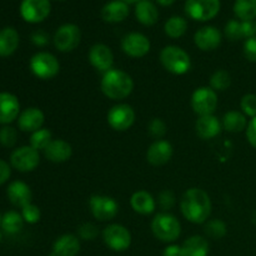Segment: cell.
I'll return each mask as SVG.
<instances>
[{
  "label": "cell",
  "instance_id": "38",
  "mask_svg": "<svg viewBox=\"0 0 256 256\" xmlns=\"http://www.w3.org/2000/svg\"><path fill=\"white\" fill-rule=\"evenodd\" d=\"M18 132L12 126H2L0 129V144L5 148H12L16 142Z\"/></svg>",
  "mask_w": 256,
  "mask_h": 256
},
{
  "label": "cell",
  "instance_id": "22",
  "mask_svg": "<svg viewBox=\"0 0 256 256\" xmlns=\"http://www.w3.org/2000/svg\"><path fill=\"white\" fill-rule=\"evenodd\" d=\"M256 28L252 22H240V20H230L225 25V35L228 39L236 42L240 39H249L255 36Z\"/></svg>",
  "mask_w": 256,
  "mask_h": 256
},
{
  "label": "cell",
  "instance_id": "35",
  "mask_svg": "<svg viewBox=\"0 0 256 256\" xmlns=\"http://www.w3.org/2000/svg\"><path fill=\"white\" fill-rule=\"evenodd\" d=\"M232 85V76L226 70H216L210 78V88L215 92H225Z\"/></svg>",
  "mask_w": 256,
  "mask_h": 256
},
{
  "label": "cell",
  "instance_id": "19",
  "mask_svg": "<svg viewBox=\"0 0 256 256\" xmlns=\"http://www.w3.org/2000/svg\"><path fill=\"white\" fill-rule=\"evenodd\" d=\"M45 122V115L39 108H28L20 112L18 118L19 129L25 132H34L42 129Z\"/></svg>",
  "mask_w": 256,
  "mask_h": 256
},
{
  "label": "cell",
  "instance_id": "47",
  "mask_svg": "<svg viewBox=\"0 0 256 256\" xmlns=\"http://www.w3.org/2000/svg\"><path fill=\"white\" fill-rule=\"evenodd\" d=\"M162 256H184V254H182V246L172 244V245H168V246L165 248L164 252H162Z\"/></svg>",
  "mask_w": 256,
  "mask_h": 256
},
{
  "label": "cell",
  "instance_id": "40",
  "mask_svg": "<svg viewBox=\"0 0 256 256\" xmlns=\"http://www.w3.org/2000/svg\"><path fill=\"white\" fill-rule=\"evenodd\" d=\"M148 130H149V134L152 135L155 139L160 140L165 134H166V124L162 122L159 118H155L148 125Z\"/></svg>",
  "mask_w": 256,
  "mask_h": 256
},
{
  "label": "cell",
  "instance_id": "48",
  "mask_svg": "<svg viewBox=\"0 0 256 256\" xmlns=\"http://www.w3.org/2000/svg\"><path fill=\"white\" fill-rule=\"evenodd\" d=\"M158 4H160L162 6H170V5L174 4L176 0H156Z\"/></svg>",
  "mask_w": 256,
  "mask_h": 256
},
{
  "label": "cell",
  "instance_id": "9",
  "mask_svg": "<svg viewBox=\"0 0 256 256\" xmlns=\"http://www.w3.org/2000/svg\"><path fill=\"white\" fill-rule=\"evenodd\" d=\"M89 208L92 216L99 222H109L114 219L119 212L116 200L106 195H92L89 199Z\"/></svg>",
  "mask_w": 256,
  "mask_h": 256
},
{
  "label": "cell",
  "instance_id": "30",
  "mask_svg": "<svg viewBox=\"0 0 256 256\" xmlns=\"http://www.w3.org/2000/svg\"><path fill=\"white\" fill-rule=\"evenodd\" d=\"M222 128L229 132H242L246 130L248 120L246 115L238 110H230L222 118Z\"/></svg>",
  "mask_w": 256,
  "mask_h": 256
},
{
  "label": "cell",
  "instance_id": "20",
  "mask_svg": "<svg viewBox=\"0 0 256 256\" xmlns=\"http://www.w3.org/2000/svg\"><path fill=\"white\" fill-rule=\"evenodd\" d=\"M8 199L12 202L14 206L16 208H24L26 205L32 204V189L28 184H25L24 182H20V180H16V182H10V185L8 186L6 190Z\"/></svg>",
  "mask_w": 256,
  "mask_h": 256
},
{
  "label": "cell",
  "instance_id": "6",
  "mask_svg": "<svg viewBox=\"0 0 256 256\" xmlns=\"http://www.w3.org/2000/svg\"><path fill=\"white\" fill-rule=\"evenodd\" d=\"M222 2L220 0H186L185 12L196 22H208L219 14Z\"/></svg>",
  "mask_w": 256,
  "mask_h": 256
},
{
  "label": "cell",
  "instance_id": "18",
  "mask_svg": "<svg viewBox=\"0 0 256 256\" xmlns=\"http://www.w3.org/2000/svg\"><path fill=\"white\" fill-rule=\"evenodd\" d=\"M20 115V102L14 94L0 92V124L8 125Z\"/></svg>",
  "mask_w": 256,
  "mask_h": 256
},
{
  "label": "cell",
  "instance_id": "27",
  "mask_svg": "<svg viewBox=\"0 0 256 256\" xmlns=\"http://www.w3.org/2000/svg\"><path fill=\"white\" fill-rule=\"evenodd\" d=\"M130 205H132V210L138 214L149 215L154 212L155 208H156V202L150 192H145V190H139L132 195Z\"/></svg>",
  "mask_w": 256,
  "mask_h": 256
},
{
  "label": "cell",
  "instance_id": "8",
  "mask_svg": "<svg viewBox=\"0 0 256 256\" xmlns=\"http://www.w3.org/2000/svg\"><path fill=\"white\" fill-rule=\"evenodd\" d=\"M192 110L199 116L212 115L218 108V94L212 88H198L192 95L190 100Z\"/></svg>",
  "mask_w": 256,
  "mask_h": 256
},
{
  "label": "cell",
  "instance_id": "33",
  "mask_svg": "<svg viewBox=\"0 0 256 256\" xmlns=\"http://www.w3.org/2000/svg\"><path fill=\"white\" fill-rule=\"evenodd\" d=\"M188 22L182 16H172L164 25V32L172 39H179L186 32Z\"/></svg>",
  "mask_w": 256,
  "mask_h": 256
},
{
  "label": "cell",
  "instance_id": "31",
  "mask_svg": "<svg viewBox=\"0 0 256 256\" xmlns=\"http://www.w3.org/2000/svg\"><path fill=\"white\" fill-rule=\"evenodd\" d=\"M234 14L240 22H252L256 18V0H235Z\"/></svg>",
  "mask_w": 256,
  "mask_h": 256
},
{
  "label": "cell",
  "instance_id": "45",
  "mask_svg": "<svg viewBox=\"0 0 256 256\" xmlns=\"http://www.w3.org/2000/svg\"><path fill=\"white\" fill-rule=\"evenodd\" d=\"M246 138L248 142H250V145L256 149V116L252 118V119L248 122Z\"/></svg>",
  "mask_w": 256,
  "mask_h": 256
},
{
  "label": "cell",
  "instance_id": "24",
  "mask_svg": "<svg viewBox=\"0 0 256 256\" xmlns=\"http://www.w3.org/2000/svg\"><path fill=\"white\" fill-rule=\"evenodd\" d=\"M129 4H126L122 0H112L106 2L102 9V18L104 22H122L129 16Z\"/></svg>",
  "mask_w": 256,
  "mask_h": 256
},
{
  "label": "cell",
  "instance_id": "14",
  "mask_svg": "<svg viewBox=\"0 0 256 256\" xmlns=\"http://www.w3.org/2000/svg\"><path fill=\"white\" fill-rule=\"evenodd\" d=\"M150 40L142 32H129L122 39V49L128 56L142 58L150 52Z\"/></svg>",
  "mask_w": 256,
  "mask_h": 256
},
{
  "label": "cell",
  "instance_id": "25",
  "mask_svg": "<svg viewBox=\"0 0 256 256\" xmlns=\"http://www.w3.org/2000/svg\"><path fill=\"white\" fill-rule=\"evenodd\" d=\"M80 252L79 238L72 234H64L55 240L52 256H76Z\"/></svg>",
  "mask_w": 256,
  "mask_h": 256
},
{
  "label": "cell",
  "instance_id": "15",
  "mask_svg": "<svg viewBox=\"0 0 256 256\" xmlns=\"http://www.w3.org/2000/svg\"><path fill=\"white\" fill-rule=\"evenodd\" d=\"M88 59L92 68L102 72H109L114 65V54L112 49L105 44L92 45L88 54Z\"/></svg>",
  "mask_w": 256,
  "mask_h": 256
},
{
  "label": "cell",
  "instance_id": "36",
  "mask_svg": "<svg viewBox=\"0 0 256 256\" xmlns=\"http://www.w3.org/2000/svg\"><path fill=\"white\" fill-rule=\"evenodd\" d=\"M226 224L222 220L214 219L210 220L206 225H205V234L212 239H222L226 235Z\"/></svg>",
  "mask_w": 256,
  "mask_h": 256
},
{
  "label": "cell",
  "instance_id": "17",
  "mask_svg": "<svg viewBox=\"0 0 256 256\" xmlns=\"http://www.w3.org/2000/svg\"><path fill=\"white\" fill-rule=\"evenodd\" d=\"M172 154H174L172 145L166 140L160 139L152 142L148 148L146 159L149 164L154 165V166H162V165H165L170 162Z\"/></svg>",
  "mask_w": 256,
  "mask_h": 256
},
{
  "label": "cell",
  "instance_id": "2",
  "mask_svg": "<svg viewBox=\"0 0 256 256\" xmlns=\"http://www.w3.org/2000/svg\"><path fill=\"white\" fill-rule=\"evenodd\" d=\"M102 94L112 100H124L134 90V82L128 72L120 69H112L104 72L100 82Z\"/></svg>",
  "mask_w": 256,
  "mask_h": 256
},
{
  "label": "cell",
  "instance_id": "46",
  "mask_svg": "<svg viewBox=\"0 0 256 256\" xmlns=\"http://www.w3.org/2000/svg\"><path fill=\"white\" fill-rule=\"evenodd\" d=\"M10 174H12L10 165L6 162L0 159V185H2L4 182H6L9 180Z\"/></svg>",
  "mask_w": 256,
  "mask_h": 256
},
{
  "label": "cell",
  "instance_id": "16",
  "mask_svg": "<svg viewBox=\"0 0 256 256\" xmlns=\"http://www.w3.org/2000/svg\"><path fill=\"white\" fill-rule=\"evenodd\" d=\"M222 34L215 26H202L195 32L194 42L202 52H212L218 49L222 44Z\"/></svg>",
  "mask_w": 256,
  "mask_h": 256
},
{
  "label": "cell",
  "instance_id": "4",
  "mask_svg": "<svg viewBox=\"0 0 256 256\" xmlns=\"http://www.w3.org/2000/svg\"><path fill=\"white\" fill-rule=\"evenodd\" d=\"M152 232L156 239L164 242H174L182 234L180 222L170 212H160L152 222Z\"/></svg>",
  "mask_w": 256,
  "mask_h": 256
},
{
  "label": "cell",
  "instance_id": "37",
  "mask_svg": "<svg viewBox=\"0 0 256 256\" xmlns=\"http://www.w3.org/2000/svg\"><path fill=\"white\" fill-rule=\"evenodd\" d=\"M240 109L246 116L252 118L256 116V95L246 94L240 100Z\"/></svg>",
  "mask_w": 256,
  "mask_h": 256
},
{
  "label": "cell",
  "instance_id": "7",
  "mask_svg": "<svg viewBox=\"0 0 256 256\" xmlns=\"http://www.w3.org/2000/svg\"><path fill=\"white\" fill-rule=\"evenodd\" d=\"M82 42V30L78 25L68 22L58 28L54 34V45L59 52H70Z\"/></svg>",
  "mask_w": 256,
  "mask_h": 256
},
{
  "label": "cell",
  "instance_id": "26",
  "mask_svg": "<svg viewBox=\"0 0 256 256\" xmlns=\"http://www.w3.org/2000/svg\"><path fill=\"white\" fill-rule=\"evenodd\" d=\"M135 16L140 24L152 26L159 20V12L152 0H140L135 5Z\"/></svg>",
  "mask_w": 256,
  "mask_h": 256
},
{
  "label": "cell",
  "instance_id": "5",
  "mask_svg": "<svg viewBox=\"0 0 256 256\" xmlns=\"http://www.w3.org/2000/svg\"><path fill=\"white\" fill-rule=\"evenodd\" d=\"M30 70L36 78L49 80L56 76L60 72V62L55 55L48 52H39L30 59Z\"/></svg>",
  "mask_w": 256,
  "mask_h": 256
},
{
  "label": "cell",
  "instance_id": "11",
  "mask_svg": "<svg viewBox=\"0 0 256 256\" xmlns=\"http://www.w3.org/2000/svg\"><path fill=\"white\" fill-rule=\"evenodd\" d=\"M52 12L50 0H22L20 4V15L30 24H38L46 19Z\"/></svg>",
  "mask_w": 256,
  "mask_h": 256
},
{
  "label": "cell",
  "instance_id": "43",
  "mask_svg": "<svg viewBox=\"0 0 256 256\" xmlns=\"http://www.w3.org/2000/svg\"><path fill=\"white\" fill-rule=\"evenodd\" d=\"M244 55L249 62H256V36L249 38L244 42Z\"/></svg>",
  "mask_w": 256,
  "mask_h": 256
},
{
  "label": "cell",
  "instance_id": "23",
  "mask_svg": "<svg viewBox=\"0 0 256 256\" xmlns=\"http://www.w3.org/2000/svg\"><path fill=\"white\" fill-rule=\"evenodd\" d=\"M222 124L220 120L212 115H205V116H199V119L195 122V130L199 138L204 140L214 139L222 132Z\"/></svg>",
  "mask_w": 256,
  "mask_h": 256
},
{
  "label": "cell",
  "instance_id": "10",
  "mask_svg": "<svg viewBox=\"0 0 256 256\" xmlns=\"http://www.w3.org/2000/svg\"><path fill=\"white\" fill-rule=\"evenodd\" d=\"M102 239L106 246L114 252H125L132 245V234L120 224L108 225L102 232Z\"/></svg>",
  "mask_w": 256,
  "mask_h": 256
},
{
  "label": "cell",
  "instance_id": "29",
  "mask_svg": "<svg viewBox=\"0 0 256 256\" xmlns=\"http://www.w3.org/2000/svg\"><path fill=\"white\" fill-rule=\"evenodd\" d=\"M184 256H208L209 255V242L204 236L194 235L190 236L182 245Z\"/></svg>",
  "mask_w": 256,
  "mask_h": 256
},
{
  "label": "cell",
  "instance_id": "13",
  "mask_svg": "<svg viewBox=\"0 0 256 256\" xmlns=\"http://www.w3.org/2000/svg\"><path fill=\"white\" fill-rule=\"evenodd\" d=\"M134 109L128 104H118L108 112V122L116 132H126L135 122Z\"/></svg>",
  "mask_w": 256,
  "mask_h": 256
},
{
  "label": "cell",
  "instance_id": "49",
  "mask_svg": "<svg viewBox=\"0 0 256 256\" xmlns=\"http://www.w3.org/2000/svg\"><path fill=\"white\" fill-rule=\"evenodd\" d=\"M122 2H125L126 4H134V2H140V0H122Z\"/></svg>",
  "mask_w": 256,
  "mask_h": 256
},
{
  "label": "cell",
  "instance_id": "34",
  "mask_svg": "<svg viewBox=\"0 0 256 256\" xmlns=\"http://www.w3.org/2000/svg\"><path fill=\"white\" fill-rule=\"evenodd\" d=\"M52 134L49 129H42L36 130V132H32V136H30V146L34 148L35 150L40 152L42 150L44 152L45 148L52 142Z\"/></svg>",
  "mask_w": 256,
  "mask_h": 256
},
{
  "label": "cell",
  "instance_id": "3",
  "mask_svg": "<svg viewBox=\"0 0 256 256\" xmlns=\"http://www.w3.org/2000/svg\"><path fill=\"white\" fill-rule=\"evenodd\" d=\"M160 62L165 70L174 75L186 74L192 68L190 55L176 45H168L160 52Z\"/></svg>",
  "mask_w": 256,
  "mask_h": 256
},
{
  "label": "cell",
  "instance_id": "28",
  "mask_svg": "<svg viewBox=\"0 0 256 256\" xmlns=\"http://www.w3.org/2000/svg\"><path fill=\"white\" fill-rule=\"evenodd\" d=\"M19 46V34L14 28L0 30V56L6 58L14 54Z\"/></svg>",
  "mask_w": 256,
  "mask_h": 256
},
{
  "label": "cell",
  "instance_id": "21",
  "mask_svg": "<svg viewBox=\"0 0 256 256\" xmlns=\"http://www.w3.org/2000/svg\"><path fill=\"white\" fill-rule=\"evenodd\" d=\"M44 155L49 162L60 164L72 158V148L68 142L62 139H52V142L45 148Z\"/></svg>",
  "mask_w": 256,
  "mask_h": 256
},
{
  "label": "cell",
  "instance_id": "32",
  "mask_svg": "<svg viewBox=\"0 0 256 256\" xmlns=\"http://www.w3.org/2000/svg\"><path fill=\"white\" fill-rule=\"evenodd\" d=\"M0 225L6 234H18L22 229L24 219H22V214L12 210V212H5L4 216L2 218V224Z\"/></svg>",
  "mask_w": 256,
  "mask_h": 256
},
{
  "label": "cell",
  "instance_id": "44",
  "mask_svg": "<svg viewBox=\"0 0 256 256\" xmlns=\"http://www.w3.org/2000/svg\"><path fill=\"white\" fill-rule=\"evenodd\" d=\"M32 42L36 46H45L49 42V35L44 30H36V32H32Z\"/></svg>",
  "mask_w": 256,
  "mask_h": 256
},
{
  "label": "cell",
  "instance_id": "50",
  "mask_svg": "<svg viewBox=\"0 0 256 256\" xmlns=\"http://www.w3.org/2000/svg\"><path fill=\"white\" fill-rule=\"evenodd\" d=\"M2 232H0V242H2Z\"/></svg>",
  "mask_w": 256,
  "mask_h": 256
},
{
  "label": "cell",
  "instance_id": "51",
  "mask_svg": "<svg viewBox=\"0 0 256 256\" xmlns=\"http://www.w3.org/2000/svg\"><path fill=\"white\" fill-rule=\"evenodd\" d=\"M2 215H0V224H2Z\"/></svg>",
  "mask_w": 256,
  "mask_h": 256
},
{
  "label": "cell",
  "instance_id": "1",
  "mask_svg": "<svg viewBox=\"0 0 256 256\" xmlns=\"http://www.w3.org/2000/svg\"><path fill=\"white\" fill-rule=\"evenodd\" d=\"M212 199L205 190L199 188L188 189L180 200V210L188 222L204 224L212 215Z\"/></svg>",
  "mask_w": 256,
  "mask_h": 256
},
{
  "label": "cell",
  "instance_id": "52",
  "mask_svg": "<svg viewBox=\"0 0 256 256\" xmlns=\"http://www.w3.org/2000/svg\"><path fill=\"white\" fill-rule=\"evenodd\" d=\"M255 28H256V22H255Z\"/></svg>",
  "mask_w": 256,
  "mask_h": 256
},
{
  "label": "cell",
  "instance_id": "42",
  "mask_svg": "<svg viewBox=\"0 0 256 256\" xmlns=\"http://www.w3.org/2000/svg\"><path fill=\"white\" fill-rule=\"evenodd\" d=\"M158 202L164 212L172 209L175 205V195L172 190H162L158 196Z\"/></svg>",
  "mask_w": 256,
  "mask_h": 256
},
{
  "label": "cell",
  "instance_id": "39",
  "mask_svg": "<svg viewBox=\"0 0 256 256\" xmlns=\"http://www.w3.org/2000/svg\"><path fill=\"white\" fill-rule=\"evenodd\" d=\"M22 216L24 222H28V224H36L40 220L42 212H40V209L36 205L29 204L22 209Z\"/></svg>",
  "mask_w": 256,
  "mask_h": 256
},
{
  "label": "cell",
  "instance_id": "12",
  "mask_svg": "<svg viewBox=\"0 0 256 256\" xmlns=\"http://www.w3.org/2000/svg\"><path fill=\"white\" fill-rule=\"evenodd\" d=\"M40 162V155L38 150L28 146H22L15 149L10 155V164L14 169L22 172H32L38 168Z\"/></svg>",
  "mask_w": 256,
  "mask_h": 256
},
{
  "label": "cell",
  "instance_id": "41",
  "mask_svg": "<svg viewBox=\"0 0 256 256\" xmlns=\"http://www.w3.org/2000/svg\"><path fill=\"white\" fill-rule=\"evenodd\" d=\"M78 234L82 240H94L99 235V229L96 228V225L92 224V222H84L78 228Z\"/></svg>",
  "mask_w": 256,
  "mask_h": 256
}]
</instances>
